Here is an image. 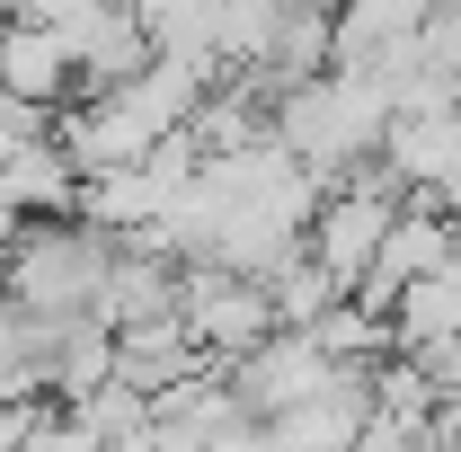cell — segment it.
<instances>
[{
  "instance_id": "cell-1",
  "label": "cell",
  "mask_w": 461,
  "mask_h": 452,
  "mask_svg": "<svg viewBox=\"0 0 461 452\" xmlns=\"http://www.w3.org/2000/svg\"><path fill=\"white\" fill-rule=\"evenodd\" d=\"M115 231L80 222V213H54V222H18V240L0 249V293L54 329H80L107 311V276H115Z\"/></svg>"
},
{
  "instance_id": "cell-2",
  "label": "cell",
  "mask_w": 461,
  "mask_h": 452,
  "mask_svg": "<svg viewBox=\"0 0 461 452\" xmlns=\"http://www.w3.org/2000/svg\"><path fill=\"white\" fill-rule=\"evenodd\" d=\"M391 186H400V177H382V186H373V169H355V177H338V186L320 195V213H311V240H302V249H311V258H320L346 293L373 276L382 240H391V222H400Z\"/></svg>"
},
{
  "instance_id": "cell-3",
  "label": "cell",
  "mask_w": 461,
  "mask_h": 452,
  "mask_svg": "<svg viewBox=\"0 0 461 452\" xmlns=\"http://www.w3.org/2000/svg\"><path fill=\"white\" fill-rule=\"evenodd\" d=\"M0 89H9L18 107H45V115L71 107V98H80V62L62 45V27L9 18V36H0Z\"/></svg>"
}]
</instances>
